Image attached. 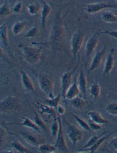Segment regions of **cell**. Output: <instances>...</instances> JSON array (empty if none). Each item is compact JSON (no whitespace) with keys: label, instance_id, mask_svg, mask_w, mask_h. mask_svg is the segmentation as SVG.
Here are the masks:
<instances>
[{"label":"cell","instance_id":"cell-32","mask_svg":"<svg viewBox=\"0 0 117 153\" xmlns=\"http://www.w3.org/2000/svg\"><path fill=\"white\" fill-rule=\"evenodd\" d=\"M53 122L51 126V133L53 137L55 139L57 137L59 130V123L57 117L55 119H53Z\"/></svg>","mask_w":117,"mask_h":153},{"label":"cell","instance_id":"cell-5","mask_svg":"<svg viewBox=\"0 0 117 153\" xmlns=\"http://www.w3.org/2000/svg\"><path fill=\"white\" fill-rule=\"evenodd\" d=\"M67 132L68 138L72 142L73 147L83 138L82 132L76 126L71 123H66Z\"/></svg>","mask_w":117,"mask_h":153},{"label":"cell","instance_id":"cell-45","mask_svg":"<svg viewBox=\"0 0 117 153\" xmlns=\"http://www.w3.org/2000/svg\"><path fill=\"white\" fill-rule=\"evenodd\" d=\"M116 1H117V0H116Z\"/></svg>","mask_w":117,"mask_h":153},{"label":"cell","instance_id":"cell-21","mask_svg":"<svg viewBox=\"0 0 117 153\" xmlns=\"http://www.w3.org/2000/svg\"><path fill=\"white\" fill-rule=\"evenodd\" d=\"M101 19L106 23H114L117 22V16L111 11H105L102 13Z\"/></svg>","mask_w":117,"mask_h":153},{"label":"cell","instance_id":"cell-10","mask_svg":"<svg viewBox=\"0 0 117 153\" xmlns=\"http://www.w3.org/2000/svg\"><path fill=\"white\" fill-rule=\"evenodd\" d=\"M74 71H67L62 75L61 78V95L64 100L66 99V95L71 85L72 76Z\"/></svg>","mask_w":117,"mask_h":153},{"label":"cell","instance_id":"cell-42","mask_svg":"<svg viewBox=\"0 0 117 153\" xmlns=\"http://www.w3.org/2000/svg\"><path fill=\"white\" fill-rule=\"evenodd\" d=\"M56 111H57V114L61 115L64 114L65 112V108L63 106L59 105L57 107Z\"/></svg>","mask_w":117,"mask_h":153},{"label":"cell","instance_id":"cell-15","mask_svg":"<svg viewBox=\"0 0 117 153\" xmlns=\"http://www.w3.org/2000/svg\"><path fill=\"white\" fill-rule=\"evenodd\" d=\"M64 36V31L59 26L55 25L53 27L51 33V39L54 43H59L62 41Z\"/></svg>","mask_w":117,"mask_h":153},{"label":"cell","instance_id":"cell-39","mask_svg":"<svg viewBox=\"0 0 117 153\" xmlns=\"http://www.w3.org/2000/svg\"><path fill=\"white\" fill-rule=\"evenodd\" d=\"M88 123L92 131H98L101 128L100 124L94 122L91 119H89L88 120Z\"/></svg>","mask_w":117,"mask_h":153},{"label":"cell","instance_id":"cell-29","mask_svg":"<svg viewBox=\"0 0 117 153\" xmlns=\"http://www.w3.org/2000/svg\"><path fill=\"white\" fill-rule=\"evenodd\" d=\"M26 6L28 13L31 15L34 16L38 14L40 9V6L38 3L27 4Z\"/></svg>","mask_w":117,"mask_h":153},{"label":"cell","instance_id":"cell-8","mask_svg":"<svg viewBox=\"0 0 117 153\" xmlns=\"http://www.w3.org/2000/svg\"><path fill=\"white\" fill-rule=\"evenodd\" d=\"M106 50V43L105 44L102 50L97 52L96 54L94 55L87 71V76H88L91 72L94 71L99 68L102 63L103 57L105 53Z\"/></svg>","mask_w":117,"mask_h":153},{"label":"cell","instance_id":"cell-31","mask_svg":"<svg viewBox=\"0 0 117 153\" xmlns=\"http://www.w3.org/2000/svg\"><path fill=\"white\" fill-rule=\"evenodd\" d=\"M8 0H5V2L0 7V15L1 16H5L10 15L12 12V9L10 8L8 2Z\"/></svg>","mask_w":117,"mask_h":153},{"label":"cell","instance_id":"cell-22","mask_svg":"<svg viewBox=\"0 0 117 153\" xmlns=\"http://www.w3.org/2000/svg\"><path fill=\"white\" fill-rule=\"evenodd\" d=\"M0 35L2 44L7 47H8L9 41L8 36V28L6 25H2L0 27Z\"/></svg>","mask_w":117,"mask_h":153},{"label":"cell","instance_id":"cell-44","mask_svg":"<svg viewBox=\"0 0 117 153\" xmlns=\"http://www.w3.org/2000/svg\"></svg>","mask_w":117,"mask_h":153},{"label":"cell","instance_id":"cell-30","mask_svg":"<svg viewBox=\"0 0 117 153\" xmlns=\"http://www.w3.org/2000/svg\"><path fill=\"white\" fill-rule=\"evenodd\" d=\"M34 122L35 123V124L40 128L43 129L44 131H45L46 132H47V126L45 123L43 121L42 119L40 118L39 116L37 114V112L34 111Z\"/></svg>","mask_w":117,"mask_h":153},{"label":"cell","instance_id":"cell-13","mask_svg":"<svg viewBox=\"0 0 117 153\" xmlns=\"http://www.w3.org/2000/svg\"><path fill=\"white\" fill-rule=\"evenodd\" d=\"M114 50L113 49H111L110 53L107 57L105 62L104 66V75H108L112 71L114 65V58L113 56Z\"/></svg>","mask_w":117,"mask_h":153},{"label":"cell","instance_id":"cell-3","mask_svg":"<svg viewBox=\"0 0 117 153\" xmlns=\"http://www.w3.org/2000/svg\"><path fill=\"white\" fill-rule=\"evenodd\" d=\"M84 39V34L81 31H76L72 37L71 41V51L74 59L81 49Z\"/></svg>","mask_w":117,"mask_h":153},{"label":"cell","instance_id":"cell-36","mask_svg":"<svg viewBox=\"0 0 117 153\" xmlns=\"http://www.w3.org/2000/svg\"><path fill=\"white\" fill-rule=\"evenodd\" d=\"M101 136H94L92 137L89 139V140L86 143L84 146H83V147L80 149H86L92 147L93 146V144L98 140L101 137Z\"/></svg>","mask_w":117,"mask_h":153},{"label":"cell","instance_id":"cell-38","mask_svg":"<svg viewBox=\"0 0 117 153\" xmlns=\"http://www.w3.org/2000/svg\"><path fill=\"white\" fill-rule=\"evenodd\" d=\"M100 34H104L117 40V30H104L99 32Z\"/></svg>","mask_w":117,"mask_h":153},{"label":"cell","instance_id":"cell-11","mask_svg":"<svg viewBox=\"0 0 117 153\" xmlns=\"http://www.w3.org/2000/svg\"><path fill=\"white\" fill-rule=\"evenodd\" d=\"M34 106L36 109L41 115L47 114L49 116H51L53 119H55L57 117V114L55 112V109L52 108L48 105L43 104L39 102H34Z\"/></svg>","mask_w":117,"mask_h":153},{"label":"cell","instance_id":"cell-6","mask_svg":"<svg viewBox=\"0 0 117 153\" xmlns=\"http://www.w3.org/2000/svg\"><path fill=\"white\" fill-rule=\"evenodd\" d=\"M20 103L13 96H8L1 102V112L13 111L19 108Z\"/></svg>","mask_w":117,"mask_h":153},{"label":"cell","instance_id":"cell-24","mask_svg":"<svg viewBox=\"0 0 117 153\" xmlns=\"http://www.w3.org/2000/svg\"><path fill=\"white\" fill-rule=\"evenodd\" d=\"M11 144L13 149L16 152L20 153H31L30 150L24 146L20 142L18 141H13L11 143Z\"/></svg>","mask_w":117,"mask_h":153},{"label":"cell","instance_id":"cell-2","mask_svg":"<svg viewBox=\"0 0 117 153\" xmlns=\"http://www.w3.org/2000/svg\"><path fill=\"white\" fill-rule=\"evenodd\" d=\"M39 86L42 91L48 95L53 93L54 82L52 78L46 74L40 75L38 77Z\"/></svg>","mask_w":117,"mask_h":153},{"label":"cell","instance_id":"cell-7","mask_svg":"<svg viewBox=\"0 0 117 153\" xmlns=\"http://www.w3.org/2000/svg\"><path fill=\"white\" fill-rule=\"evenodd\" d=\"M107 8H117V5L107 2H97L86 5L84 10L88 13L93 14Z\"/></svg>","mask_w":117,"mask_h":153},{"label":"cell","instance_id":"cell-28","mask_svg":"<svg viewBox=\"0 0 117 153\" xmlns=\"http://www.w3.org/2000/svg\"><path fill=\"white\" fill-rule=\"evenodd\" d=\"M101 91L99 85L97 83H93L90 86V94L92 97L97 98L98 97Z\"/></svg>","mask_w":117,"mask_h":153},{"label":"cell","instance_id":"cell-12","mask_svg":"<svg viewBox=\"0 0 117 153\" xmlns=\"http://www.w3.org/2000/svg\"><path fill=\"white\" fill-rule=\"evenodd\" d=\"M22 82L24 88L29 92H35L34 85L29 76L22 70L20 71Z\"/></svg>","mask_w":117,"mask_h":153},{"label":"cell","instance_id":"cell-41","mask_svg":"<svg viewBox=\"0 0 117 153\" xmlns=\"http://www.w3.org/2000/svg\"><path fill=\"white\" fill-rule=\"evenodd\" d=\"M0 133H1V137H0V142L1 144H2V142L5 139L6 135V132L3 128H1L0 129Z\"/></svg>","mask_w":117,"mask_h":153},{"label":"cell","instance_id":"cell-35","mask_svg":"<svg viewBox=\"0 0 117 153\" xmlns=\"http://www.w3.org/2000/svg\"><path fill=\"white\" fill-rule=\"evenodd\" d=\"M73 116L74 117L75 119L76 120V121L78 123L80 127H81L83 129H84V130H86L87 131H89V132L92 131L88 123H86L85 121H84L83 119L80 118L78 116L73 115Z\"/></svg>","mask_w":117,"mask_h":153},{"label":"cell","instance_id":"cell-33","mask_svg":"<svg viewBox=\"0 0 117 153\" xmlns=\"http://www.w3.org/2000/svg\"><path fill=\"white\" fill-rule=\"evenodd\" d=\"M72 104L73 108L76 109L82 108L85 105L84 101L78 97L72 100Z\"/></svg>","mask_w":117,"mask_h":153},{"label":"cell","instance_id":"cell-40","mask_svg":"<svg viewBox=\"0 0 117 153\" xmlns=\"http://www.w3.org/2000/svg\"><path fill=\"white\" fill-rule=\"evenodd\" d=\"M22 3L21 2H18L12 8V12L15 13H19L22 10Z\"/></svg>","mask_w":117,"mask_h":153},{"label":"cell","instance_id":"cell-4","mask_svg":"<svg viewBox=\"0 0 117 153\" xmlns=\"http://www.w3.org/2000/svg\"><path fill=\"white\" fill-rule=\"evenodd\" d=\"M57 114V119L59 123V130L58 132V135L56 138V142L55 145L60 152L61 153H68V148L67 147L64 137V132H63V127L61 123V117L60 115Z\"/></svg>","mask_w":117,"mask_h":153},{"label":"cell","instance_id":"cell-34","mask_svg":"<svg viewBox=\"0 0 117 153\" xmlns=\"http://www.w3.org/2000/svg\"><path fill=\"white\" fill-rule=\"evenodd\" d=\"M106 110L110 114L117 116V102L108 103L106 107Z\"/></svg>","mask_w":117,"mask_h":153},{"label":"cell","instance_id":"cell-16","mask_svg":"<svg viewBox=\"0 0 117 153\" xmlns=\"http://www.w3.org/2000/svg\"><path fill=\"white\" fill-rule=\"evenodd\" d=\"M21 135L26 142L33 146L37 147L39 146V140L37 136L34 134L28 132H21Z\"/></svg>","mask_w":117,"mask_h":153},{"label":"cell","instance_id":"cell-9","mask_svg":"<svg viewBox=\"0 0 117 153\" xmlns=\"http://www.w3.org/2000/svg\"><path fill=\"white\" fill-rule=\"evenodd\" d=\"M100 35L99 33H96L90 37L86 41L85 49V54L86 57L87 58L93 53L97 48Z\"/></svg>","mask_w":117,"mask_h":153},{"label":"cell","instance_id":"cell-37","mask_svg":"<svg viewBox=\"0 0 117 153\" xmlns=\"http://www.w3.org/2000/svg\"><path fill=\"white\" fill-rule=\"evenodd\" d=\"M38 32L39 31L37 27H32L27 32L25 35V37L26 38H32L35 37L38 34Z\"/></svg>","mask_w":117,"mask_h":153},{"label":"cell","instance_id":"cell-43","mask_svg":"<svg viewBox=\"0 0 117 153\" xmlns=\"http://www.w3.org/2000/svg\"><path fill=\"white\" fill-rule=\"evenodd\" d=\"M113 146L114 149L117 151V138L113 140Z\"/></svg>","mask_w":117,"mask_h":153},{"label":"cell","instance_id":"cell-17","mask_svg":"<svg viewBox=\"0 0 117 153\" xmlns=\"http://www.w3.org/2000/svg\"><path fill=\"white\" fill-rule=\"evenodd\" d=\"M43 3V7L42 9L41 18V23L43 30H45L46 22V20L49 14L51 13L52 11V8L45 1H42Z\"/></svg>","mask_w":117,"mask_h":153},{"label":"cell","instance_id":"cell-27","mask_svg":"<svg viewBox=\"0 0 117 153\" xmlns=\"http://www.w3.org/2000/svg\"><path fill=\"white\" fill-rule=\"evenodd\" d=\"M39 149L41 153H49L54 152L57 149L55 145L53 146L51 144L44 143L39 146Z\"/></svg>","mask_w":117,"mask_h":153},{"label":"cell","instance_id":"cell-14","mask_svg":"<svg viewBox=\"0 0 117 153\" xmlns=\"http://www.w3.org/2000/svg\"><path fill=\"white\" fill-rule=\"evenodd\" d=\"M80 92L78 81L76 79H75L73 83L71 85L66 93V99L72 100L77 97Z\"/></svg>","mask_w":117,"mask_h":153},{"label":"cell","instance_id":"cell-1","mask_svg":"<svg viewBox=\"0 0 117 153\" xmlns=\"http://www.w3.org/2000/svg\"><path fill=\"white\" fill-rule=\"evenodd\" d=\"M22 54L26 61L31 65L39 62L42 50L39 48L26 46L22 47Z\"/></svg>","mask_w":117,"mask_h":153},{"label":"cell","instance_id":"cell-26","mask_svg":"<svg viewBox=\"0 0 117 153\" xmlns=\"http://www.w3.org/2000/svg\"><path fill=\"white\" fill-rule=\"evenodd\" d=\"M62 97L61 93L57 95L56 97L49 99L45 98V102L48 105V106H51L52 108H54L55 110L57 109V107L59 105V103L60 101V99Z\"/></svg>","mask_w":117,"mask_h":153},{"label":"cell","instance_id":"cell-20","mask_svg":"<svg viewBox=\"0 0 117 153\" xmlns=\"http://www.w3.org/2000/svg\"><path fill=\"white\" fill-rule=\"evenodd\" d=\"M78 85L80 92L86 97L87 89H86V80L83 70L80 72L78 77Z\"/></svg>","mask_w":117,"mask_h":153},{"label":"cell","instance_id":"cell-18","mask_svg":"<svg viewBox=\"0 0 117 153\" xmlns=\"http://www.w3.org/2000/svg\"><path fill=\"white\" fill-rule=\"evenodd\" d=\"M87 116L89 119L99 124H107L110 123L108 120L104 118L101 115L95 111H92L87 113Z\"/></svg>","mask_w":117,"mask_h":153},{"label":"cell","instance_id":"cell-23","mask_svg":"<svg viewBox=\"0 0 117 153\" xmlns=\"http://www.w3.org/2000/svg\"><path fill=\"white\" fill-rule=\"evenodd\" d=\"M22 121L21 125L24 127H27L32 129L36 132L40 133L41 130L40 128L35 124V123L33 122L32 120H30L28 117H24L22 118Z\"/></svg>","mask_w":117,"mask_h":153},{"label":"cell","instance_id":"cell-25","mask_svg":"<svg viewBox=\"0 0 117 153\" xmlns=\"http://www.w3.org/2000/svg\"><path fill=\"white\" fill-rule=\"evenodd\" d=\"M26 27V23L24 22H18L14 24L12 27V32L14 35H19L23 32Z\"/></svg>","mask_w":117,"mask_h":153},{"label":"cell","instance_id":"cell-19","mask_svg":"<svg viewBox=\"0 0 117 153\" xmlns=\"http://www.w3.org/2000/svg\"><path fill=\"white\" fill-rule=\"evenodd\" d=\"M115 132V131H114ZM112 132V133H110L108 135H104L103 136H101L99 139L98 140L93 144V146H92L91 147L89 148L86 149H82V150H80V149L79 151L81 152V151H89L90 153H94L101 146V145L103 144V143L104 142L105 140L108 138L114 132Z\"/></svg>","mask_w":117,"mask_h":153}]
</instances>
